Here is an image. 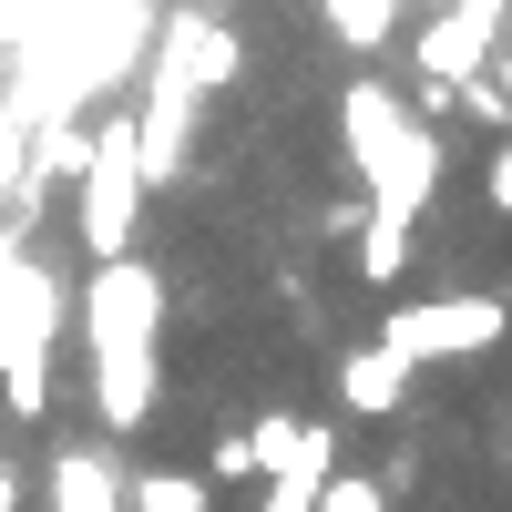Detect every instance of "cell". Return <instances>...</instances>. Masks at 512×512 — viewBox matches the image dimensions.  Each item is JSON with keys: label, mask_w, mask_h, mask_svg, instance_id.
<instances>
[{"label": "cell", "mask_w": 512, "mask_h": 512, "mask_svg": "<svg viewBox=\"0 0 512 512\" xmlns=\"http://www.w3.org/2000/svg\"><path fill=\"white\" fill-rule=\"evenodd\" d=\"M512 308L492 287H451V297H410V308H390V328H379V349H400L410 369L431 359H472V349H502Z\"/></svg>", "instance_id": "obj_1"}, {"label": "cell", "mask_w": 512, "mask_h": 512, "mask_svg": "<svg viewBox=\"0 0 512 512\" xmlns=\"http://www.w3.org/2000/svg\"><path fill=\"white\" fill-rule=\"evenodd\" d=\"M154 328H164V277L154 267L113 256V267L82 277V338L93 349H154Z\"/></svg>", "instance_id": "obj_2"}, {"label": "cell", "mask_w": 512, "mask_h": 512, "mask_svg": "<svg viewBox=\"0 0 512 512\" xmlns=\"http://www.w3.org/2000/svg\"><path fill=\"white\" fill-rule=\"evenodd\" d=\"M492 31H502V0H451V11H441L431 31H420V41H410V62L431 72V82H472V72L502 52Z\"/></svg>", "instance_id": "obj_3"}, {"label": "cell", "mask_w": 512, "mask_h": 512, "mask_svg": "<svg viewBox=\"0 0 512 512\" xmlns=\"http://www.w3.org/2000/svg\"><path fill=\"white\" fill-rule=\"evenodd\" d=\"M164 72H185L195 93H236V82H246V41L216 11H185L175 31H164Z\"/></svg>", "instance_id": "obj_4"}, {"label": "cell", "mask_w": 512, "mask_h": 512, "mask_svg": "<svg viewBox=\"0 0 512 512\" xmlns=\"http://www.w3.org/2000/svg\"><path fill=\"white\" fill-rule=\"evenodd\" d=\"M93 400H103V431H144V410H154V349H93Z\"/></svg>", "instance_id": "obj_5"}, {"label": "cell", "mask_w": 512, "mask_h": 512, "mask_svg": "<svg viewBox=\"0 0 512 512\" xmlns=\"http://www.w3.org/2000/svg\"><path fill=\"white\" fill-rule=\"evenodd\" d=\"M338 400H349L359 420H390L410 400V359L400 349H349V359H338Z\"/></svg>", "instance_id": "obj_6"}, {"label": "cell", "mask_w": 512, "mask_h": 512, "mask_svg": "<svg viewBox=\"0 0 512 512\" xmlns=\"http://www.w3.org/2000/svg\"><path fill=\"white\" fill-rule=\"evenodd\" d=\"M52 512H123V482H113V461L103 451H52Z\"/></svg>", "instance_id": "obj_7"}, {"label": "cell", "mask_w": 512, "mask_h": 512, "mask_svg": "<svg viewBox=\"0 0 512 512\" xmlns=\"http://www.w3.org/2000/svg\"><path fill=\"white\" fill-rule=\"evenodd\" d=\"M410 256H420V226H410V216H379V205H369V216H359V277L390 297V287L410 277Z\"/></svg>", "instance_id": "obj_8"}, {"label": "cell", "mask_w": 512, "mask_h": 512, "mask_svg": "<svg viewBox=\"0 0 512 512\" xmlns=\"http://www.w3.org/2000/svg\"><path fill=\"white\" fill-rule=\"evenodd\" d=\"M134 512H216V482L205 472H134Z\"/></svg>", "instance_id": "obj_9"}, {"label": "cell", "mask_w": 512, "mask_h": 512, "mask_svg": "<svg viewBox=\"0 0 512 512\" xmlns=\"http://www.w3.org/2000/svg\"><path fill=\"white\" fill-rule=\"evenodd\" d=\"M318 11H328V31L349 41V52H390V11L400 0H318Z\"/></svg>", "instance_id": "obj_10"}, {"label": "cell", "mask_w": 512, "mask_h": 512, "mask_svg": "<svg viewBox=\"0 0 512 512\" xmlns=\"http://www.w3.org/2000/svg\"><path fill=\"white\" fill-rule=\"evenodd\" d=\"M0 195H31V113L0 103Z\"/></svg>", "instance_id": "obj_11"}, {"label": "cell", "mask_w": 512, "mask_h": 512, "mask_svg": "<svg viewBox=\"0 0 512 512\" xmlns=\"http://www.w3.org/2000/svg\"><path fill=\"white\" fill-rule=\"evenodd\" d=\"M318 512H390V482H369V472H328V482H318Z\"/></svg>", "instance_id": "obj_12"}, {"label": "cell", "mask_w": 512, "mask_h": 512, "mask_svg": "<svg viewBox=\"0 0 512 512\" xmlns=\"http://www.w3.org/2000/svg\"><path fill=\"white\" fill-rule=\"evenodd\" d=\"M205 482H256V451H246V431H216V451H205Z\"/></svg>", "instance_id": "obj_13"}, {"label": "cell", "mask_w": 512, "mask_h": 512, "mask_svg": "<svg viewBox=\"0 0 512 512\" xmlns=\"http://www.w3.org/2000/svg\"><path fill=\"white\" fill-rule=\"evenodd\" d=\"M482 205L512 226V144H492V154H482Z\"/></svg>", "instance_id": "obj_14"}, {"label": "cell", "mask_w": 512, "mask_h": 512, "mask_svg": "<svg viewBox=\"0 0 512 512\" xmlns=\"http://www.w3.org/2000/svg\"><path fill=\"white\" fill-rule=\"evenodd\" d=\"M492 82H502V103H512V41H502V52H492Z\"/></svg>", "instance_id": "obj_15"}]
</instances>
